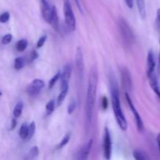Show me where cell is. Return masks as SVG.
<instances>
[{
  "mask_svg": "<svg viewBox=\"0 0 160 160\" xmlns=\"http://www.w3.org/2000/svg\"><path fill=\"white\" fill-rule=\"evenodd\" d=\"M98 71L95 66L91 67L88 78V91H87L86 103H85V115L88 123H91L92 119L93 109L96 99L97 85H98Z\"/></svg>",
  "mask_w": 160,
  "mask_h": 160,
  "instance_id": "obj_1",
  "label": "cell"
},
{
  "mask_svg": "<svg viewBox=\"0 0 160 160\" xmlns=\"http://www.w3.org/2000/svg\"><path fill=\"white\" fill-rule=\"evenodd\" d=\"M110 87H111V98H112V106L113 109L114 115L116 120L118 123L119 126L122 130H126L127 129V122L122 112L120 106V94H119L118 85L114 75H111L110 77Z\"/></svg>",
  "mask_w": 160,
  "mask_h": 160,
  "instance_id": "obj_2",
  "label": "cell"
},
{
  "mask_svg": "<svg viewBox=\"0 0 160 160\" xmlns=\"http://www.w3.org/2000/svg\"><path fill=\"white\" fill-rule=\"evenodd\" d=\"M119 27H120V33H121V35L125 43H126L127 45L133 44L135 42V35H134L133 30L123 18H120L119 20Z\"/></svg>",
  "mask_w": 160,
  "mask_h": 160,
  "instance_id": "obj_3",
  "label": "cell"
},
{
  "mask_svg": "<svg viewBox=\"0 0 160 160\" xmlns=\"http://www.w3.org/2000/svg\"><path fill=\"white\" fill-rule=\"evenodd\" d=\"M63 13L65 16V22L71 30L76 29V19L69 0H65L63 4Z\"/></svg>",
  "mask_w": 160,
  "mask_h": 160,
  "instance_id": "obj_4",
  "label": "cell"
},
{
  "mask_svg": "<svg viewBox=\"0 0 160 160\" xmlns=\"http://www.w3.org/2000/svg\"><path fill=\"white\" fill-rule=\"evenodd\" d=\"M125 97H126V101H127L128 106H129L130 109H131L132 112H133L134 115H135V121H136L138 130H139L140 132L143 131V130H144V123H143L142 120H141L139 113H138V111H137L136 108H135V106H134L133 102H132L131 98H130V95H129V94H128V92L125 93Z\"/></svg>",
  "mask_w": 160,
  "mask_h": 160,
  "instance_id": "obj_5",
  "label": "cell"
},
{
  "mask_svg": "<svg viewBox=\"0 0 160 160\" xmlns=\"http://www.w3.org/2000/svg\"><path fill=\"white\" fill-rule=\"evenodd\" d=\"M44 87H45V82L43 80L40 79H35L27 87V92L29 95L34 96L39 94Z\"/></svg>",
  "mask_w": 160,
  "mask_h": 160,
  "instance_id": "obj_6",
  "label": "cell"
},
{
  "mask_svg": "<svg viewBox=\"0 0 160 160\" xmlns=\"http://www.w3.org/2000/svg\"><path fill=\"white\" fill-rule=\"evenodd\" d=\"M121 78L123 87L125 88V90H126V92L131 91L133 84H132L130 73L127 68L123 67L121 69Z\"/></svg>",
  "mask_w": 160,
  "mask_h": 160,
  "instance_id": "obj_7",
  "label": "cell"
},
{
  "mask_svg": "<svg viewBox=\"0 0 160 160\" xmlns=\"http://www.w3.org/2000/svg\"><path fill=\"white\" fill-rule=\"evenodd\" d=\"M103 149H104L105 158L106 159H109L111 158V153H112V140H111L110 134H109V131L107 127L105 128Z\"/></svg>",
  "mask_w": 160,
  "mask_h": 160,
  "instance_id": "obj_8",
  "label": "cell"
},
{
  "mask_svg": "<svg viewBox=\"0 0 160 160\" xmlns=\"http://www.w3.org/2000/svg\"><path fill=\"white\" fill-rule=\"evenodd\" d=\"M75 62H76V69H77V74H79V77L80 79H82L84 72V57L82 50L80 47H77V51H76V57H75Z\"/></svg>",
  "mask_w": 160,
  "mask_h": 160,
  "instance_id": "obj_9",
  "label": "cell"
},
{
  "mask_svg": "<svg viewBox=\"0 0 160 160\" xmlns=\"http://www.w3.org/2000/svg\"><path fill=\"white\" fill-rule=\"evenodd\" d=\"M71 73H72V67L70 64L65 65L63 68L62 73L61 74V89L65 88L66 87L69 86V80L71 77Z\"/></svg>",
  "mask_w": 160,
  "mask_h": 160,
  "instance_id": "obj_10",
  "label": "cell"
},
{
  "mask_svg": "<svg viewBox=\"0 0 160 160\" xmlns=\"http://www.w3.org/2000/svg\"><path fill=\"white\" fill-rule=\"evenodd\" d=\"M42 4V13L44 20L50 24L52 20V7H50L47 0H40Z\"/></svg>",
  "mask_w": 160,
  "mask_h": 160,
  "instance_id": "obj_11",
  "label": "cell"
},
{
  "mask_svg": "<svg viewBox=\"0 0 160 160\" xmlns=\"http://www.w3.org/2000/svg\"><path fill=\"white\" fill-rule=\"evenodd\" d=\"M148 77H149V83H150L151 88H152L155 93L156 94V95L158 96V98L160 99V88L158 86V80H157L156 74H155V71L154 72L150 73V74H148Z\"/></svg>",
  "mask_w": 160,
  "mask_h": 160,
  "instance_id": "obj_12",
  "label": "cell"
},
{
  "mask_svg": "<svg viewBox=\"0 0 160 160\" xmlns=\"http://www.w3.org/2000/svg\"><path fill=\"white\" fill-rule=\"evenodd\" d=\"M92 144H93V140L90 139L88 141V142L85 144V146L81 148L80 152H78V156L77 157V158L78 159H85V158H88V154H89L90 151H91V147H92Z\"/></svg>",
  "mask_w": 160,
  "mask_h": 160,
  "instance_id": "obj_13",
  "label": "cell"
},
{
  "mask_svg": "<svg viewBox=\"0 0 160 160\" xmlns=\"http://www.w3.org/2000/svg\"><path fill=\"white\" fill-rule=\"evenodd\" d=\"M147 65H148V71L147 74L154 72L155 68V61L154 58V54L152 50L149 52L147 57Z\"/></svg>",
  "mask_w": 160,
  "mask_h": 160,
  "instance_id": "obj_14",
  "label": "cell"
},
{
  "mask_svg": "<svg viewBox=\"0 0 160 160\" xmlns=\"http://www.w3.org/2000/svg\"><path fill=\"white\" fill-rule=\"evenodd\" d=\"M50 24L53 26L54 30H56V31L59 30V16H58L56 7H54V6L52 7V20Z\"/></svg>",
  "mask_w": 160,
  "mask_h": 160,
  "instance_id": "obj_15",
  "label": "cell"
},
{
  "mask_svg": "<svg viewBox=\"0 0 160 160\" xmlns=\"http://www.w3.org/2000/svg\"><path fill=\"white\" fill-rule=\"evenodd\" d=\"M136 2L140 16H141V18L144 19L146 16L145 2H144V0H136Z\"/></svg>",
  "mask_w": 160,
  "mask_h": 160,
  "instance_id": "obj_16",
  "label": "cell"
},
{
  "mask_svg": "<svg viewBox=\"0 0 160 160\" xmlns=\"http://www.w3.org/2000/svg\"><path fill=\"white\" fill-rule=\"evenodd\" d=\"M134 158L137 160H147L149 159V156L144 152L143 151L141 150H135L133 152Z\"/></svg>",
  "mask_w": 160,
  "mask_h": 160,
  "instance_id": "obj_17",
  "label": "cell"
},
{
  "mask_svg": "<svg viewBox=\"0 0 160 160\" xmlns=\"http://www.w3.org/2000/svg\"><path fill=\"white\" fill-rule=\"evenodd\" d=\"M68 90H69V86L66 87L65 88H62V89H61V92H60V94H59V96H58V98H57L58 106H60V105L62 103V102L64 101V99H65L66 94H67V93H68Z\"/></svg>",
  "mask_w": 160,
  "mask_h": 160,
  "instance_id": "obj_18",
  "label": "cell"
},
{
  "mask_svg": "<svg viewBox=\"0 0 160 160\" xmlns=\"http://www.w3.org/2000/svg\"><path fill=\"white\" fill-rule=\"evenodd\" d=\"M27 45H28V42H27V41L26 40V39H21V40H20L19 42L16 43V50H17L18 52H20V53H22V52H24V50L27 48Z\"/></svg>",
  "mask_w": 160,
  "mask_h": 160,
  "instance_id": "obj_19",
  "label": "cell"
},
{
  "mask_svg": "<svg viewBox=\"0 0 160 160\" xmlns=\"http://www.w3.org/2000/svg\"><path fill=\"white\" fill-rule=\"evenodd\" d=\"M27 134H28V125L24 123L21 125V129H20V137L22 139H27Z\"/></svg>",
  "mask_w": 160,
  "mask_h": 160,
  "instance_id": "obj_20",
  "label": "cell"
},
{
  "mask_svg": "<svg viewBox=\"0 0 160 160\" xmlns=\"http://www.w3.org/2000/svg\"><path fill=\"white\" fill-rule=\"evenodd\" d=\"M23 108H24V103L22 101H20L19 103H16L14 109H13V115L15 117H19L22 113Z\"/></svg>",
  "mask_w": 160,
  "mask_h": 160,
  "instance_id": "obj_21",
  "label": "cell"
},
{
  "mask_svg": "<svg viewBox=\"0 0 160 160\" xmlns=\"http://www.w3.org/2000/svg\"><path fill=\"white\" fill-rule=\"evenodd\" d=\"M24 64H25V59L23 57H17L15 59L14 62V67L15 69L19 71V70L22 69L24 66Z\"/></svg>",
  "mask_w": 160,
  "mask_h": 160,
  "instance_id": "obj_22",
  "label": "cell"
},
{
  "mask_svg": "<svg viewBox=\"0 0 160 160\" xmlns=\"http://www.w3.org/2000/svg\"><path fill=\"white\" fill-rule=\"evenodd\" d=\"M39 154V148L37 146H34V147H32L31 149L30 150L28 154V156L26 158L27 159H33L35 157H37Z\"/></svg>",
  "mask_w": 160,
  "mask_h": 160,
  "instance_id": "obj_23",
  "label": "cell"
},
{
  "mask_svg": "<svg viewBox=\"0 0 160 160\" xmlns=\"http://www.w3.org/2000/svg\"><path fill=\"white\" fill-rule=\"evenodd\" d=\"M35 129H36L35 123H34V122H31L30 124L28 126V134H27V140L31 139L32 137H33V135H34Z\"/></svg>",
  "mask_w": 160,
  "mask_h": 160,
  "instance_id": "obj_24",
  "label": "cell"
},
{
  "mask_svg": "<svg viewBox=\"0 0 160 160\" xmlns=\"http://www.w3.org/2000/svg\"><path fill=\"white\" fill-rule=\"evenodd\" d=\"M54 108H55V101L53 99L50 100V101L47 103L46 107H45V109H46L47 115H51V114L53 112V111H54Z\"/></svg>",
  "mask_w": 160,
  "mask_h": 160,
  "instance_id": "obj_25",
  "label": "cell"
},
{
  "mask_svg": "<svg viewBox=\"0 0 160 160\" xmlns=\"http://www.w3.org/2000/svg\"><path fill=\"white\" fill-rule=\"evenodd\" d=\"M60 76L61 73L59 71L54 77H52L51 80H49V84H48V88H49V89H52V88L55 86V85H56V83L57 82V80H59V79H60Z\"/></svg>",
  "mask_w": 160,
  "mask_h": 160,
  "instance_id": "obj_26",
  "label": "cell"
},
{
  "mask_svg": "<svg viewBox=\"0 0 160 160\" xmlns=\"http://www.w3.org/2000/svg\"><path fill=\"white\" fill-rule=\"evenodd\" d=\"M70 138H71V134H66V135H65V137L62 138V140L61 141V142L59 143L58 148H59V149H61V148L64 147V146L66 145V144L69 142Z\"/></svg>",
  "mask_w": 160,
  "mask_h": 160,
  "instance_id": "obj_27",
  "label": "cell"
},
{
  "mask_svg": "<svg viewBox=\"0 0 160 160\" xmlns=\"http://www.w3.org/2000/svg\"><path fill=\"white\" fill-rule=\"evenodd\" d=\"M10 15L8 12H5L2 14L0 15V22L1 23H7L8 22L9 20H10Z\"/></svg>",
  "mask_w": 160,
  "mask_h": 160,
  "instance_id": "obj_28",
  "label": "cell"
},
{
  "mask_svg": "<svg viewBox=\"0 0 160 160\" xmlns=\"http://www.w3.org/2000/svg\"><path fill=\"white\" fill-rule=\"evenodd\" d=\"M76 109V103L74 100H72V101L70 103L69 106H68V108H67V112L69 114H72L73 112H74V110H75Z\"/></svg>",
  "mask_w": 160,
  "mask_h": 160,
  "instance_id": "obj_29",
  "label": "cell"
},
{
  "mask_svg": "<svg viewBox=\"0 0 160 160\" xmlns=\"http://www.w3.org/2000/svg\"><path fill=\"white\" fill-rule=\"evenodd\" d=\"M12 39H13V36H12L11 34H6L3 37L2 40V43L3 45H7V44L10 43V42L12 41Z\"/></svg>",
  "mask_w": 160,
  "mask_h": 160,
  "instance_id": "obj_30",
  "label": "cell"
},
{
  "mask_svg": "<svg viewBox=\"0 0 160 160\" xmlns=\"http://www.w3.org/2000/svg\"><path fill=\"white\" fill-rule=\"evenodd\" d=\"M47 40V36L46 35H43L39 39V40L38 41V43H37V48H42V46L44 45L45 42H46Z\"/></svg>",
  "mask_w": 160,
  "mask_h": 160,
  "instance_id": "obj_31",
  "label": "cell"
},
{
  "mask_svg": "<svg viewBox=\"0 0 160 160\" xmlns=\"http://www.w3.org/2000/svg\"><path fill=\"white\" fill-rule=\"evenodd\" d=\"M108 106H109V101H108V98L105 96L102 98V107H103V110H106Z\"/></svg>",
  "mask_w": 160,
  "mask_h": 160,
  "instance_id": "obj_32",
  "label": "cell"
},
{
  "mask_svg": "<svg viewBox=\"0 0 160 160\" xmlns=\"http://www.w3.org/2000/svg\"><path fill=\"white\" fill-rule=\"evenodd\" d=\"M38 57H39V54H38L37 52H36L35 50L32 51L31 53L30 54V57H29V60H28L29 62H33V61L35 60Z\"/></svg>",
  "mask_w": 160,
  "mask_h": 160,
  "instance_id": "obj_33",
  "label": "cell"
},
{
  "mask_svg": "<svg viewBox=\"0 0 160 160\" xmlns=\"http://www.w3.org/2000/svg\"><path fill=\"white\" fill-rule=\"evenodd\" d=\"M125 2H126V6L130 9L133 8V6H134V0H125Z\"/></svg>",
  "mask_w": 160,
  "mask_h": 160,
  "instance_id": "obj_34",
  "label": "cell"
},
{
  "mask_svg": "<svg viewBox=\"0 0 160 160\" xmlns=\"http://www.w3.org/2000/svg\"><path fill=\"white\" fill-rule=\"evenodd\" d=\"M157 24L160 30V8L157 10Z\"/></svg>",
  "mask_w": 160,
  "mask_h": 160,
  "instance_id": "obj_35",
  "label": "cell"
},
{
  "mask_svg": "<svg viewBox=\"0 0 160 160\" xmlns=\"http://www.w3.org/2000/svg\"><path fill=\"white\" fill-rule=\"evenodd\" d=\"M16 126V120L15 119H13L12 120V123H11V126H10V130H13Z\"/></svg>",
  "mask_w": 160,
  "mask_h": 160,
  "instance_id": "obj_36",
  "label": "cell"
},
{
  "mask_svg": "<svg viewBox=\"0 0 160 160\" xmlns=\"http://www.w3.org/2000/svg\"><path fill=\"white\" fill-rule=\"evenodd\" d=\"M74 1H75L76 5H77V7H78V9H79V10H80V11L81 12V13H83V12H82L81 7H80V2H79V0H74Z\"/></svg>",
  "mask_w": 160,
  "mask_h": 160,
  "instance_id": "obj_37",
  "label": "cell"
},
{
  "mask_svg": "<svg viewBox=\"0 0 160 160\" xmlns=\"http://www.w3.org/2000/svg\"><path fill=\"white\" fill-rule=\"evenodd\" d=\"M157 143H158V150H159V152H160V133L158 134V137H157Z\"/></svg>",
  "mask_w": 160,
  "mask_h": 160,
  "instance_id": "obj_38",
  "label": "cell"
},
{
  "mask_svg": "<svg viewBox=\"0 0 160 160\" xmlns=\"http://www.w3.org/2000/svg\"><path fill=\"white\" fill-rule=\"evenodd\" d=\"M158 66H159V70H160V53H159V56H158Z\"/></svg>",
  "mask_w": 160,
  "mask_h": 160,
  "instance_id": "obj_39",
  "label": "cell"
},
{
  "mask_svg": "<svg viewBox=\"0 0 160 160\" xmlns=\"http://www.w3.org/2000/svg\"><path fill=\"white\" fill-rule=\"evenodd\" d=\"M2 95V92H1V91H0V96Z\"/></svg>",
  "mask_w": 160,
  "mask_h": 160,
  "instance_id": "obj_40",
  "label": "cell"
},
{
  "mask_svg": "<svg viewBox=\"0 0 160 160\" xmlns=\"http://www.w3.org/2000/svg\"><path fill=\"white\" fill-rule=\"evenodd\" d=\"M159 43H160V40H159Z\"/></svg>",
  "mask_w": 160,
  "mask_h": 160,
  "instance_id": "obj_41",
  "label": "cell"
}]
</instances>
